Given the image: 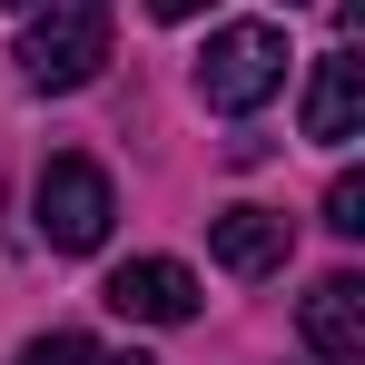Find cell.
Returning a JSON list of instances; mask_svg holds the SVG:
<instances>
[{"label":"cell","mask_w":365,"mask_h":365,"mask_svg":"<svg viewBox=\"0 0 365 365\" xmlns=\"http://www.w3.org/2000/svg\"><path fill=\"white\" fill-rule=\"evenodd\" d=\"M306 346H316V365H365V287L356 277H316L297 306Z\"/></svg>","instance_id":"obj_6"},{"label":"cell","mask_w":365,"mask_h":365,"mask_svg":"<svg viewBox=\"0 0 365 365\" xmlns=\"http://www.w3.org/2000/svg\"><path fill=\"white\" fill-rule=\"evenodd\" d=\"M207 257L227 277H277L287 267V217L277 207H217L207 217Z\"/></svg>","instance_id":"obj_7"},{"label":"cell","mask_w":365,"mask_h":365,"mask_svg":"<svg viewBox=\"0 0 365 365\" xmlns=\"http://www.w3.org/2000/svg\"><path fill=\"white\" fill-rule=\"evenodd\" d=\"M99 60H109V0H30V30H20L30 89H89Z\"/></svg>","instance_id":"obj_1"},{"label":"cell","mask_w":365,"mask_h":365,"mask_svg":"<svg viewBox=\"0 0 365 365\" xmlns=\"http://www.w3.org/2000/svg\"><path fill=\"white\" fill-rule=\"evenodd\" d=\"M99 306L128 316V326H187L197 316V277H187L178 257H128V267H109Z\"/></svg>","instance_id":"obj_4"},{"label":"cell","mask_w":365,"mask_h":365,"mask_svg":"<svg viewBox=\"0 0 365 365\" xmlns=\"http://www.w3.org/2000/svg\"><path fill=\"white\" fill-rule=\"evenodd\" d=\"M10 10H30V0H10Z\"/></svg>","instance_id":"obj_12"},{"label":"cell","mask_w":365,"mask_h":365,"mask_svg":"<svg viewBox=\"0 0 365 365\" xmlns=\"http://www.w3.org/2000/svg\"><path fill=\"white\" fill-rule=\"evenodd\" d=\"M197 10H217V0H148V20H197Z\"/></svg>","instance_id":"obj_10"},{"label":"cell","mask_w":365,"mask_h":365,"mask_svg":"<svg viewBox=\"0 0 365 365\" xmlns=\"http://www.w3.org/2000/svg\"><path fill=\"white\" fill-rule=\"evenodd\" d=\"M20 365H99V346H89L79 326H50V336H30V346H20Z\"/></svg>","instance_id":"obj_8"},{"label":"cell","mask_w":365,"mask_h":365,"mask_svg":"<svg viewBox=\"0 0 365 365\" xmlns=\"http://www.w3.org/2000/svg\"><path fill=\"white\" fill-rule=\"evenodd\" d=\"M30 217H40V237L60 247V257H89V247L109 237V217H119V187L99 158H50L40 187H30Z\"/></svg>","instance_id":"obj_3"},{"label":"cell","mask_w":365,"mask_h":365,"mask_svg":"<svg viewBox=\"0 0 365 365\" xmlns=\"http://www.w3.org/2000/svg\"><path fill=\"white\" fill-rule=\"evenodd\" d=\"M287 10H306V0H287Z\"/></svg>","instance_id":"obj_13"},{"label":"cell","mask_w":365,"mask_h":365,"mask_svg":"<svg viewBox=\"0 0 365 365\" xmlns=\"http://www.w3.org/2000/svg\"><path fill=\"white\" fill-rule=\"evenodd\" d=\"M99 365H158V356H99Z\"/></svg>","instance_id":"obj_11"},{"label":"cell","mask_w":365,"mask_h":365,"mask_svg":"<svg viewBox=\"0 0 365 365\" xmlns=\"http://www.w3.org/2000/svg\"><path fill=\"white\" fill-rule=\"evenodd\" d=\"M356 128H365V60L336 40V50L316 60V79H306V138H316V148H346Z\"/></svg>","instance_id":"obj_5"},{"label":"cell","mask_w":365,"mask_h":365,"mask_svg":"<svg viewBox=\"0 0 365 365\" xmlns=\"http://www.w3.org/2000/svg\"><path fill=\"white\" fill-rule=\"evenodd\" d=\"M277 89H287V30H267V20H227V30L197 50V99L227 109V119L267 109Z\"/></svg>","instance_id":"obj_2"},{"label":"cell","mask_w":365,"mask_h":365,"mask_svg":"<svg viewBox=\"0 0 365 365\" xmlns=\"http://www.w3.org/2000/svg\"><path fill=\"white\" fill-rule=\"evenodd\" d=\"M326 227L336 237H365V178L356 168H336V187H326Z\"/></svg>","instance_id":"obj_9"}]
</instances>
